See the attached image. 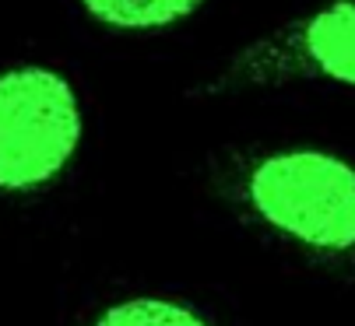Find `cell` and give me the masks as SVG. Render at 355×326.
<instances>
[{"label":"cell","mask_w":355,"mask_h":326,"mask_svg":"<svg viewBox=\"0 0 355 326\" xmlns=\"http://www.w3.org/2000/svg\"><path fill=\"white\" fill-rule=\"evenodd\" d=\"M246 200L282 235L324 249H355V169L317 147L261 158L246 176Z\"/></svg>","instance_id":"6da1fadb"},{"label":"cell","mask_w":355,"mask_h":326,"mask_svg":"<svg viewBox=\"0 0 355 326\" xmlns=\"http://www.w3.org/2000/svg\"><path fill=\"white\" fill-rule=\"evenodd\" d=\"M81 102L53 67L0 71V193H35L53 183L81 144Z\"/></svg>","instance_id":"7a4b0ae2"},{"label":"cell","mask_w":355,"mask_h":326,"mask_svg":"<svg viewBox=\"0 0 355 326\" xmlns=\"http://www.w3.org/2000/svg\"><path fill=\"white\" fill-rule=\"evenodd\" d=\"M327 81L355 88V0L302 15L246 46L222 71V84H285Z\"/></svg>","instance_id":"3957f363"},{"label":"cell","mask_w":355,"mask_h":326,"mask_svg":"<svg viewBox=\"0 0 355 326\" xmlns=\"http://www.w3.org/2000/svg\"><path fill=\"white\" fill-rule=\"evenodd\" d=\"M85 15L116 32H155L187 21L205 0H78Z\"/></svg>","instance_id":"277c9868"},{"label":"cell","mask_w":355,"mask_h":326,"mask_svg":"<svg viewBox=\"0 0 355 326\" xmlns=\"http://www.w3.org/2000/svg\"><path fill=\"white\" fill-rule=\"evenodd\" d=\"M92 326H208V323L169 298H127L110 305Z\"/></svg>","instance_id":"5b68a950"}]
</instances>
